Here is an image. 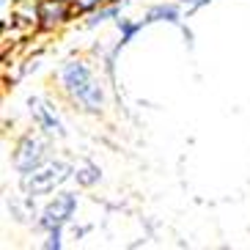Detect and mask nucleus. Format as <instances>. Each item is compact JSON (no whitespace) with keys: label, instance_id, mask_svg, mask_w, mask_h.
Here are the masks:
<instances>
[{"label":"nucleus","instance_id":"f257e3e1","mask_svg":"<svg viewBox=\"0 0 250 250\" xmlns=\"http://www.w3.org/2000/svg\"><path fill=\"white\" fill-rule=\"evenodd\" d=\"M58 83L63 94L72 99L74 104H80L85 113H99L104 104V91L99 85V80L94 77L91 66L85 61H66L63 66L58 69Z\"/></svg>","mask_w":250,"mask_h":250},{"label":"nucleus","instance_id":"f03ea898","mask_svg":"<svg viewBox=\"0 0 250 250\" xmlns=\"http://www.w3.org/2000/svg\"><path fill=\"white\" fill-rule=\"evenodd\" d=\"M69 176H74V168L69 162H61V160L58 162H44L42 168L30 170V173L22 176V190L30 198H39V195L55 192Z\"/></svg>","mask_w":250,"mask_h":250},{"label":"nucleus","instance_id":"7ed1b4c3","mask_svg":"<svg viewBox=\"0 0 250 250\" xmlns=\"http://www.w3.org/2000/svg\"><path fill=\"white\" fill-rule=\"evenodd\" d=\"M77 212V195L74 192H58L50 204L42 209L39 217V228L42 231H52V228H66L69 220Z\"/></svg>","mask_w":250,"mask_h":250},{"label":"nucleus","instance_id":"20e7f679","mask_svg":"<svg viewBox=\"0 0 250 250\" xmlns=\"http://www.w3.org/2000/svg\"><path fill=\"white\" fill-rule=\"evenodd\" d=\"M47 151H50V146H47L42 138H36V135H25L20 143H17L14 148V168L20 170V173H30V170L42 168L47 160Z\"/></svg>","mask_w":250,"mask_h":250},{"label":"nucleus","instance_id":"39448f33","mask_svg":"<svg viewBox=\"0 0 250 250\" xmlns=\"http://www.w3.org/2000/svg\"><path fill=\"white\" fill-rule=\"evenodd\" d=\"M77 14L74 0H39V28L58 30Z\"/></svg>","mask_w":250,"mask_h":250},{"label":"nucleus","instance_id":"423d86ee","mask_svg":"<svg viewBox=\"0 0 250 250\" xmlns=\"http://www.w3.org/2000/svg\"><path fill=\"white\" fill-rule=\"evenodd\" d=\"M30 116H33V124H36L44 135H50V138H63V135H66V129H63V124L58 121L55 110H52L47 102H42V99H30Z\"/></svg>","mask_w":250,"mask_h":250},{"label":"nucleus","instance_id":"0eeeda50","mask_svg":"<svg viewBox=\"0 0 250 250\" xmlns=\"http://www.w3.org/2000/svg\"><path fill=\"white\" fill-rule=\"evenodd\" d=\"M146 25H154V22H170V25H179L182 28V8L173 6V3H157L146 11L143 17Z\"/></svg>","mask_w":250,"mask_h":250},{"label":"nucleus","instance_id":"6e6552de","mask_svg":"<svg viewBox=\"0 0 250 250\" xmlns=\"http://www.w3.org/2000/svg\"><path fill=\"white\" fill-rule=\"evenodd\" d=\"M113 17H118V3H107V6L91 11L88 22H85V25H88V28H96V25H102V22H107V20H113Z\"/></svg>","mask_w":250,"mask_h":250},{"label":"nucleus","instance_id":"1a4fd4ad","mask_svg":"<svg viewBox=\"0 0 250 250\" xmlns=\"http://www.w3.org/2000/svg\"><path fill=\"white\" fill-rule=\"evenodd\" d=\"M74 179L83 184V187H91L94 182H99V168H96L94 162H83L74 168Z\"/></svg>","mask_w":250,"mask_h":250},{"label":"nucleus","instance_id":"9d476101","mask_svg":"<svg viewBox=\"0 0 250 250\" xmlns=\"http://www.w3.org/2000/svg\"><path fill=\"white\" fill-rule=\"evenodd\" d=\"M116 25H118V30H121V47H124L126 42H132V36H135V33H138V30L143 28L146 22H143V20H140V22H126V20H118Z\"/></svg>","mask_w":250,"mask_h":250},{"label":"nucleus","instance_id":"9b49d317","mask_svg":"<svg viewBox=\"0 0 250 250\" xmlns=\"http://www.w3.org/2000/svg\"><path fill=\"white\" fill-rule=\"evenodd\" d=\"M107 3H118V0H74V11L77 14H91V11L107 6Z\"/></svg>","mask_w":250,"mask_h":250},{"label":"nucleus","instance_id":"f8f14e48","mask_svg":"<svg viewBox=\"0 0 250 250\" xmlns=\"http://www.w3.org/2000/svg\"><path fill=\"white\" fill-rule=\"evenodd\" d=\"M61 234H63V228H52V231H47V242H44V248H55V250H58L61 248V245H63V242H61Z\"/></svg>","mask_w":250,"mask_h":250},{"label":"nucleus","instance_id":"ddd939ff","mask_svg":"<svg viewBox=\"0 0 250 250\" xmlns=\"http://www.w3.org/2000/svg\"><path fill=\"white\" fill-rule=\"evenodd\" d=\"M179 3H182V6H187V17H190V14H195V11H198V8L209 6V3H212V0H179Z\"/></svg>","mask_w":250,"mask_h":250}]
</instances>
